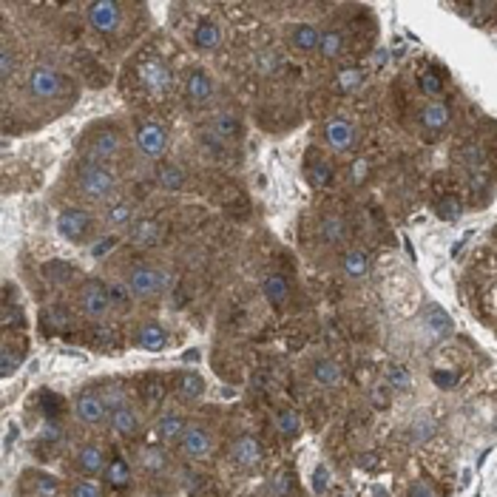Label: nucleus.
Wrapping results in <instances>:
<instances>
[{
    "label": "nucleus",
    "mask_w": 497,
    "mask_h": 497,
    "mask_svg": "<svg viewBox=\"0 0 497 497\" xmlns=\"http://www.w3.org/2000/svg\"><path fill=\"white\" fill-rule=\"evenodd\" d=\"M136 77H139V83L145 85L151 94H165L171 88V68L165 65L162 60H142V63H136Z\"/></svg>",
    "instance_id": "nucleus-6"
},
{
    "label": "nucleus",
    "mask_w": 497,
    "mask_h": 497,
    "mask_svg": "<svg viewBox=\"0 0 497 497\" xmlns=\"http://www.w3.org/2000/svg\"><path fill=\"white\" fill-rule=\"evenodd\" d=\"M40 404H43V412H45V415L54 418V415L60 412V407H63V400H60L54 392H43V395H40Z\"/></svg>",
    "instance_id": "nucleus-49"
},
{
    "label": "nucleus",
    "mask_w": 497,
    "mask_h": 497,
    "mask_svg": "<svg viewBox=\"0 0 497 497\" xmlns=\"http://www.w3.org/2000/svg\"><path fill=\"white\" fill-rule=\"evenodd\" d=\"M432 381H435L440 389H449V387H455L458 375H455V372H449V369H435V372H432Z\"/></svg>",
    "instance_id": "nucleus-52"
},
{
    "label": "nucleus",
    "mask_w": 497,
    "mask_h": 497,
    "mask_svg": "<svg viewBox=\"0 0 497 497\" xmlns=\"http://www.w3.org/2000/svg\"><path fill=\"white\" fill-rule=\"evenodd\" d=\"M136 142H139V148L145 151L148 156H162L165 145H168V134H165V128L159 123H145V125H139L136 131Z\"/></svg>",
    "instance_id": "nucleus-9"
},
{
    "label": "nucleus",
    "mask_w": 497,
    "mask_h": 497,
    "mask_svg": "<svg viewBox=\"0 0 497 497\" xmlns=\"http://www.w3.org/2000/svg\"><path fill=\"white\" fill-rule=\"evenodd\" d=\"M367 174H369V162H367L364 156H358V159L352 162L349 176H352V182H364V179H367Z\"/></svg>",
    "instance_id": "nucleus-51"
},
{
    "label": "nucleus",
    "mask_w": 497,
    "mask_h": 497,
    "mask_svg": "<svg viewBox=\"0 0 497 497\" xmlns=\"http://www.w3.org/2000/svg\"><path fill=\"white\" fill-rule=\"evenodd\" d=\"M0 324H3V329L23 327V324H26V316H23V307H20V304L6 301V304H3V316H0Z\"/></svg>",
    "instance_id": "nucleus-39"
},
{
    "label": "nucleus",
    "mask_w": 497,
    "mask_h": 497,
    "mask_svg": "<svg viewBox=\"0 0 497 497\" xmlns=\"http://www.w3.org/2000/svg\"><path fill=\"white\" fill-rule=\"evenodd\" d=\"M313 378L321 384V387H327V389H333V387H338L341 381H344V372H341V367L336 364V361H329V358H321L316 367H313Z\"/></svg>",
    "instance_id": "nucleus-19"
},
{
    "label": "nucleus",
    "mask_w": 497,
    "mask_h": 497,
    "mask_svg": "<svg viewBox=\"0 0 497 497\" xmlns=\"http://www.w3.org/2000/svg\"><path fill=\"white\" fill-rule=\"evenodd\" d=\"M418 85L423 94H429V97H440L443 94V80L435 74V71H423V74L418 77Z\"/></svg>",
    "instance_id": "nucleus-41"
},
{
    "label": "nucleus",
    "mask_w": 497,
    "mask_h": 497,
    "mask_svg": "<svg viewBox=\"0 0 497 497\" xmlns=\"http://www.w3.org/2000/svg\"><path fill=\"white\" fill-rule=\"evenodd\" d=\"M262 293H265V298L273 304V307H278V304H284L287 301V296H290V284H287V278L284 276H267L265 281H262Z\"/></svg>",
    "instance_id": "nucleus-22"
},
{
    "label": "nucleus",
    "mask_w": 497,
    "mask_h": 497,
    "mask_svg": "<svg viewBox=\"0 0 497 497\" xmlns=\"http://www.w3.org/2000/svg\"><path fill=\"white\" fill-rule=\"evenodd\" d=\"M185 88H187V97H191L196 105L207 103V100H210V94H213V83H210V77L205 74L202 68H194L191 74H187Z\"/></svg>",
    "instance_id": "nucleus-13"
},
{
    "label": "nucleus",
    "mask_w": 497,
    "mask_h": 497,
    "mask_svg": "<svg viewBox=\"0 0 497 497\" xmlns=\"http://www.w3.org/2000/svg\"><path fill=\"white\" fill-rule=\"evenodd\" d=\"M108 307H111V296H108V287L103 281L97 278H91L83 284V290H80V310L83 316L88 318H103L108 313Z\"/></svg>",
    "instance_id": "nucleus-3"
},
{
    "label": "nucleus",
    "mask_w": 497,
    "mask_h": 497,
    "mask_svg": "<svg viewBox=\"0 0 497 497\" xmlns=\"http://www.w3.org/2000/svg\"><path fill=\"white\" fill-rule=\"evenodd\" d=\"M344 273L349 276V278H364L367 273H369V258H367V253L364 250H347V256H344Z\"/></svg>",
    "instance_id": "nucleus-24"
},
{
    "label": "nucleus",
    "mask_w": 497,
    "mask_h": 497,
    "mask_svg": "<svg viewBox=\"0 0 497 497\" xmlns=\"http://www.w3.org/2000/svg\"><path fill=\"white\" fill-rule=\"evenodd\" d=\"M429 324L438 336H446V333H452V321H449V316L440 310V307H429Z\"/></svg>",
    "instance_id": "nucleus-44"
},
{
    "label": "nucleus",
    "mask_w": 497,
    "mask_h": 497,
    "mask_svg": "<svg viewBox=\"0 0 497 497\" xmlns=\"http://www.w3.org/2000/svg\"><path fill=\"white\" fill-rule=\"evenodd\" d=\"M162 398H165V384L159 378H148V381L142 384V400H145L148 407H159Z\"/></svg>",
    "instance_id": "nucleus-37"
},
{
    "label": "nucleus",
    "mask_w": 497,
    "mask_h": 497,
    "mask_svg": "<svg viewBox=\"0 0 497 497\" xmlns=\"http://www.w3.org/2000/svg\"><path fill=\"white\" fill-rule=\"evenodd\" d=\"M213 128H216V134H222V136H236L242 131L239 120H236L233 114H219L216 120H213Z\"/></svg>",
    "instance_id": "nucleus-42"
},
{
    "label": "nucleus",
    "mask_w": 497,
    "mask_h": 497,
    "mask_svg": "<svg viewBox=\"0 0 497 497\" xmlns=\"http://www.w3.org/2000/svg\"><path fill=\"white\" fill-rule=\"evenodd\" d=\"M276 429H278L284 438H296L298 429H301V420H298V415H296L293 409H281L278 418H276Z\"/></svg>",
    "instance_id": "nucleus-33"
},
{
    "label": "nucleus",
    "mask_w": 497,
    "mask_h": 497,
    "mask_svg": "<svg viewBox=\"0 0 497 497\" xmlns=\"http://www.w3.org/2000/svg\"><path fill=\"white\" fill-rule=\"evenodd\" d=\"M114 247H116V239H114V236H111V239H100L97 245L91 247V256H94V258H103V256L111 253Z\"/></svg>",
    "instance_id": "nucleus-54"
},
{
    "label": "nucleus",
    "mask_w": 497,
    "mask_h": 497,
    "mask_svg": "<svg viewBox=\"0 0 497 497\" xmlns=\"http://www.w3.org/2000/svg\"><path fill=\"white\" fill-rule=\"evenodd\" d=\"M182 449H185V455L187 458H194V460H202L210 455V435L205 426L199 423H187V429L182 435Z\"/></svg>",
    "instance_id": "nucleus-8"
},
{
    "label": "nucleus",
    "mask_w": 497,
    "mask_h": 497,
    "mask_svg": "<svg viewBox=\"0 0 497 497\" xmlns=\"http://www.w3.org/2000/svg\"><path fill=\"white\" fill-rule=\"evenodd\" d=\"M344 236H347L344 219H338V216H327V219L321 222V239H324L327 245H338Z\"/></svg>",
    "instance_id": "nucleus-29"
},
{
    "label": "nucleus",
    "mask_w": 497,
    "mask_h": 497,
    "mask_svg": "<svg viewBox=\"0 0 497 497\" xmlns=\"http://www.w3.org/2000/svg\"><path fill=\"white\" fill-rule=\"evenodd\" d=\"M88 23L100 34H116L123 23V6L116 0H97V3L88 6Z\"/></svg>",
    "instance_id": "nucleus-2"
},
{
    "label": "nucleus",
    "mask_w": 497,
    "mask_h": 497,
    "mask_svg": "<svg viewBox=\"0 0 497 497\" xmlns=\"http://www.w3.org/2000/svg\"><path fill=\"white\" fill-rule=\"evenodd\" d=\"M324 136L336 151H347L352 145V139H355V131H352V125L347 120H329L327 128H324Z\"/></svg>",
    "instance_id": "nucleus-14"
},
{
    "label": "nucleus",
    "mask_w": 497,
    "mask_h": 497,
    "mask_svg": "<svg viewBox=\"0 0 497 497\" xmlns=\"http://www.w3.org/2000/svg\"><path fill=\"white\" fill-rule=\"evenodd\" d=\"M307 176L316 187H329L333 185V165L324 162V159H316L310 162V168H307Z\"/></svg>",
    "instance_id": "nucleus-28"
},
{
    "label": "nucleus",
    "mask_w": 497,
    "mask_h": 497,
    "mask_svg": "<svg viewBox=\"0 0 497 497\" xmlns=\"http://www.w3.org/2000/svg\"><path fill=\"white\" fill-rule=\"evenodd\" d=\"M142 466H145L148 471H162L165 469V455L159 452V449H145V452H142Z\"/></svg>",
    "instance_id": "nucleus-46"
},
{
    "label": "nucleus",
    "mask_w": 497,
    "mask_h": 497,
    "mask_svg": "<svg viewBox=\"0 0 497 497\" xmlns=\"http://www.w3.org/2000/svg\"><path fill=\"white\" fill-rule=\"evenodd\" d=\"M105 483L114 486V489H123L131 483V466L123 460V458H114L108 466H105Z\"/></svg>",
    "instance_id": "nucleus-25"
},
{
    "label": "nucleus",
    "mask_w": 497,
    "mask_h": 497,
    "mask_svg": "<svg viewBox=\"0 0 497 497\" xmlns=\"http://www.w3.org/2000/svg\"><path fill=\"white\" fill-rule=\"evenodd\" d=\"M105 400L100 395H94V392H80L77 400H74V415L83 420V423H100L105 418Z\"/></svg>",
    "instance_id": "nucleus-10"
},
{
    "label": "nucleus",
    "mask_w": 497,
    "mask_h": 497,
    "mask_svg": "<svg viewBox=\"0 0 497 497\" xmlns=\"http://www.w3.org/2000/svg\"><path fill=\"white\" fill-rule=\"evenodd\" d=\"M77 185H80V194L100 202V199H108L116 187V176L111 171H105L103 165L97 162H83L80 171H77Z\"/></svg>",
    "instance_id": "nucleus-1"
},
{
    "label": "nucleus",
    "mask_w": 497,
    "mask_h": 497,
    "mask_svg": "<svg viewBox=\"0 0 497 497\" xmlns=\"http://www.w3.org/2000/svg\"><path fill=\"white\" fill-rule=\"evenodd\" d=\"M131 216H134L131 205L116 202V205H111V210L105 213V222H108L111 227H125V225H131Z\"/></svg>",
    "instance_id": "nucleus-34"
},
{
    "label": "nucleus",
    "mask_w": 497,
    "mask_h": 497,
    "mask_svg": "<svg viewBox=\"0 0 497 497\" xmlns=\"http://www.w3.org/2000/svg\"><path fill=\"white\" fill-rule=\"evenodd\" d=\"M273 491L278 497H287L290 494V471H278L276 480H273Z\"/></svg>",
    "instance_id": "nucleus-53"
},
{
    "label": "nucleus",
    "mask_w": 497,
    "mask_h": 497,
    "mask_svg": "<svg viewBox=\"0 0 497 497\" xmlns=\"http://www.w3.org/2000/svg\"><path fill=\"white\" fill-rule=\"evenodd\" d=\"M111 426L120 435H125V438H131V435H136V429H139V418H136V412L128 407V404H123V407H114L111 409Z\"/></svg>",
    "instance_id": "nucleus-17"
},
{
    "label": "nucleus",
    "mask_w": 497,
    "mask_h": 497,
    "mask_svg": "<svg viewBox=\"0 0 497 497\" xmlns=\"http://www.w3.org/2000/svg\"><path fill=\"white\" fill-rule=\"evenodd\" d=\"M71 497H103V491L94 480H80L71 486Z\"/></svg>",
    "instance_id": "nucleus-48"
},
{
    "label": "nucleus",
    "mask_w": 497,
    "mask_h": 497,
    "mask_svg": "<svg viewBox=\"0 0 497 497\" xmlns=\"http://www.w3.org/2000/svg\"><path fill=\"white\" fill-rule=\"evenodd\" d=\"M233 460L239 466H245V469L256 466L258 460H262V446H258V440L253 435H242L233 443Z\"/></svg>",
    "instance_id": "nucleus-12"
},
{
    "label": "nucleus",
    "mask_w": 497,
    "mask_h": 497,
    "mask_svg": "<svg viewBox=\"0 0 497 497\" xmlns=\"http://www.w3.org/2000/svg\"><path fill=\"white\" fill-rule=\"evenodd\" d=\"M435 213H438L443 222H458L460 213H463V207H460L458 196H440V199L435 202Z\"/></svg>",
    "instance_id": "nucleus-31"
},
{
    "label": "nucleus",
    "mask_w": 497,
    "mask_h": 497,
    "mask_svg": "<svg viewBox=\"0 0 497 497\" xmlns=\"http://www.w3.org/2000/svg\"><path fill=\"white\" fill-rule=\"evenodd\" d=\"M159 236H162V225L154 222V219H145V222H139V225L134 227L131 239H134L136 247H151V245L159 242Z\"/></svg>",
    "instance_id": "nucleus-23"
},
{
    "label": "nucleus",
    "mask_w": 497,
    "mask_h": 497,
    "mask_svg": "<svg viewBox=\"0 0 497 497\" xmlns=\"http://www.w3.org/2000/svg\"><path fill=\"white\" fill-rule=\"evenodd\" d=\"M290 43L298 52H316L321 45V32L316 26H310V23H298V26H293V32H290Z\"/></svg>",
    "instance_id": "nucleus-15"
},
{
    "label": "nucleus",
    "mask_w": 497,
    "mask_h": 497,
    "mask_svg": "<svg viewBox=\"0 0 497 497\" xmlns=\"http://www.w3.org/2000/svg\"><path fill=\"white\" fill-rule=\"evenodd\" d=\"M43 276L49 278L52 284H60V287H63V284H68L71 276H74V267H71L68 262H57V258H54V262H49L43 267Z\"/></svg>",
    "instance_id": "nucleus-30"
},
{
    "label": "nucleus",
    "mask_w": 497,
    "mask_h": 497,
    "mask_svg": "<svg viewBox=\"0 0 497 497\" xmlns=\"http://www.w3.org/2000/svg\"><path fill=\"white\" fill-rule=\"evenodd\" d=\"M387 60H389V52H387V49H378V52H375V57H372V63H375L378 68H381Z\"/></svg>",
    "instance_id": "nucleus-58"
},
{
    "label": "nucleus",
    "mask_w": 497,
    "mask_h": 497,
    "mask_svg": "<svg viewBox=\"0 0 497 497\" xmlns=\"http://www.w3.org/2000/svg\"><path fill=\"white\" fill-rule=\"evenodd\" d=\"M57 491H60V483L52 475H45V471H37L34 475V494L37 497H57Z\"/></svg>",
    "instance_id": "nucleus-40"
},
{
    "label": "nucleus",
    "mask_w": 497,
    "mask_h": 497,
    "mask_svg": "<svg viewBox=\"0 0 497 497\" xmlns=\"http://www.w3.org/2000/svg\"><path fill=\"white\" fill-rule=\"evenodd\" d=\"M12 71H14V54L3 45V52H0V77L9 80V77H12Z\"/></svg>",
    "instance_id": "nucleus-50"
},
{
    "label": "nucleus",
    "mask_w": 497,
    "mask_h": 497,
    "mask_svg": "<svg viewBox=\"0 0 497 497\" xmlns=\"http://www.w3.org/2000/svg\"><path fill=\"white\" fill-rule=\"evenodd\" d=\"M361 71L358 68H344V71H338V77H336V85L341 88V91H352V88H358L361 85Z\"/></svg>",
    "instance_id": "nucleus-43"
},
{
    "label": "nucleus",
    "mask_w": 497,
    "mask_h": 497,
    "mask_svg": "<svg viewBox=\"0 0 497 497\" xmlns=\"http://www.w3.org/2000/svg\"><path fill=\"white\" fill-rule=\"evenodd\" d=\"M159 287H162V276L156 267H148V265L131 267V273H128V296L131 298H151L159 293Z\"/></svg>",
    "instance_id": "nucleus-5"
},
{
    "label": "nucleus",
    "mask_w": 497,
    "mask_h": 497,
    "mask_svg": "<svg viewBox=\"0 0 497 497\" xmlns=\"http://www.w3.org/2000/svg\"><path fill=\"white\" fill-rule=\"evenodd\" d=\"M194 43L199 45L202 52H213L216 45L222 43V32L219 26L213 20H199L196 23V29H194Z\"/></svg>",
    "instance_id": "nucleus-16"
},
{
    "label": "nucleus",
    "mask_w": 497,
    "mask_h": 497,
    "mask_svg": "<svg viewBox=\"0 0 497 497\" xmlns=\"http://www.w3.org/2000/svg\"><path fill=\"white\" fill-rule=\"evenodd\" d=\"M378 463H381V460H378V455H375V452H361V455H358V466H361V469H367V471L378 469Z\"/></svg>",
    "instance_id": "nucleus-56"
},
{
    "label": "nucleus",
    "mask_w": 497,
    "mask_h": 497,
    "mask_svg": "<svg viewBox=\"0 0 497 497\" xmlns=\"http://www.w3.org/2000/svg\"><path fill=\"white\" fill-rule=\"evenodd\" d=\"M77 466L80 471H85V475H100V471H105V458L97 446H83L80 452H77Z\"/></svg>",
    "instance_id": "nucleus-21"
},
{
    "label": "nucleus",
    "mask_w": 497,
    "mask_h": 497,
    "mask_svg": "<svg viewBox=\"0 0 497 497\" xmlns=\"http://www.w3.org/2000/svg\"><path fill=\"white\" fill-rule=\"evenodd\" d=\"M344 49V34L341 32H324L321 34V45H318V52L324 57H338Z\"/></svg>",
    "instance_id": "nucleus-35"
},
{
    "label": "nucleus",
    "mask_w": 497,
    "mask_h": 497,
    "mask_svg": "<svg viewBox=\"0 0 497 497\" xmlns=\"http://www.w3.org/2000/svg\"><path fill=\"white\" fill-rule=\"evenodd\" d=\"M185 429H187V423H185L179 415H165V418H159V423H156V432H159V438H165V440H182Z\"/></svg>",
    "instance_id": "nucleus-27"
},
{
    "label": "nucleus",
    "mask_w": 497,
    "mask_h": 497,
    "mask_svg": "<svg viewBox=\"0 0 497 497\" xmlns=\"http://www.w3.org/2000/svg\"><path fill=\"white\" fill-rule=\"evenodd\" d=\"M123 151V136L116 134V131H100V134H94L91 139V162H97V159H111Z\"/></svg>",
    "instance_id": "nucleus-11"
},
{
    "label": "nucleus",
    "mask_w": 497,
    "mask_h": 497,
    "mask_svg": "<svg viewBox=\"0 0 497 497\" xmlns=\"http://www.w3.org/2000/svg\"><path fill=\"white\" fill-rule=\"evenodd\" d=\"M159 185L165 187V191H179V187L185 185V174L179 165H162L159 168Z\"/></svg>",
    "instance_id": "nucleus-32"
},
{
    "label": "nucleus",
    "mask_w": 497,
    "mask_h": 497,
    "mask_svg": "<svg viewBox=\"0 0 497 497\" xmlns=\"http://www.w3.org/2000/svg\"><path fill=\"white\" fill-rule=\"evenodd\" d=\"M387 384H392V389H409L412 387V375H409L407 367L389 364L387 367Z\"/></svg>",
    "instance_id": "nucleus-36"
},
{
    "label": "nucleus",
    "mask_w": 497,
    "mask_h": 497,
    "mask_svg": "<svg viewBox=\"0 0 497 497\" xmlns=\"http://www.w3.org/2000/svg\"><path fill=\"white\" fill-rule=\"evenodd\" d=\"M407 497H432V489H429V483L418 480V483H412V486L407 489Z\"/></svg>",
    "instance_id": "nucleus-55"
},
{
    "label": "nucleus",
    "mask_w": 497,
    "mask_h": 497,
    "mask_svg": "<svg viewBox=\"0 0 497 497\" xmlns=\"http://www.w3.org/2000/svg\"><path fill=\"white\" fill-rule=\"evenodd\" d=\"M310 483H313V491H316V494H324V491L329 489V469H327L324 463H318V466L313 469V480H310Z\"/></svg>",
    "instance_id": "nucleus-47"
},
{
    "label": "nucleus",
    "mask_w": 497,
    "mask_h": 497,
    "mask_svg": "<svg viewBox=\"0 0 497 497\" xmlns=\"http://www.w3.org/2000/svg\"><path fill=\"white\" fill-rule=\"evenodd\" d=\"M176 389H179V395H182L185 400H196V398H202V392H205V378L196 375V372H182Z\"/></svg>",
    "instance_id": "nucleus-26"
},
{
    "label": "nucleus",
    "mask_w": 497,
    "mask_h": 497,
    "mask_svg": "<svg viewBox=\"0 0 497 497\" xmlns=\"http://www.w3.org/2000/svg\"><path fill=\"white\" fill-rule=\"evenodd\" d=\"M91 227H94L91 213H85L80 207H68V210H63L57 216V230H60L63 239H68V242H83L85 236L91 233Z\"/></svg>",
    "instance_id": "nucleus-4"
},
{
    "label": "nucleus",
    "mask_w": 497,
    "mask_h": 497,
    "mask_svg": "<svg viewBox=\"0 0 497 497\" xmlns=\"http://www.w3.org/2000/svg\"><path fill=\"white\" fill-rule=\"evenodd\" d=\"M375 404H378V409H384V407H387V395H381V392H375Z\"/></svg>",
    "instance_id": "nucleus-59"
},
{
    "label": "nucleus",
    "mask_w": 497,
    "mask_h": 497,
    "mask_svg": "<svg viewBox=\"0 0 497 497\" xmlns=\"http://www.w3.org/2000/svg\"><path fill=\"white\" fill-rule=\"evenodd\" d=\"M276 54H262L258 57V71H262V74H270V71H276Z\"/></svg>",
    "instance_id": "nucleus-57"
},
{
    "label": "nucleus",
    "mask_w": 497,
    "mask_h": 497,
    "mask_svg": "<svg viewBox=\"0 0 497 497\" xmlns=\"http://www.w3.org/2000/svg\"><path fill=\"white\" fill-rule=\"evenodd\" d=\"M136 344L142 349H148V352H159V349H165V344H168V333H165L162 327H156V324H145L136 333Z\"/></svg>",
    "instance_id": "nucleus-18"
},
{
    "label": "nucleus",
    "mask_w": 497,
    "mask_h": 497,
    "mask_svg": "<svg viewBox=\"0 0 497 497\" xmlns=\"http://www.w3.org/2000/svg\"><path fill=\"white\" fill-rule=\"evenodd\" d=\"M40 324L45 327H52V329H63L68 324V310H63V307H52V310H45Z\"/></svg>",
    "instance_id": "nucleus-45"
},
{
    "label": "nucleus",
    "mask_w": 497,
    "mask_h": 497,
    "mask_svg": "<svg viewBox=\"0 0 497 497\" xmlns=\"http://www.w3.org/2000/svg\"><path fill=\"white\" fill-rule=\"evenodd\" d=\"M20 364H23V355H20V352H14L12 347L0 349V375H3V378L14 375V372L20 369Z\"/></svg>",
    "instance_id": "nucleus-38"
},
{
    "label": "nucleus",
    "mask_w": 497,
    "mask_h": 497,
    "mask_svg": "<svg viewBox=\"0 0 497 497\" xmlns=\"http://www.w3.org/2000/svg\"><path fill=\"white\" fill-rule=\"evenodd\" d=\"M29 91L34 100H54L63 91V77L49 65H37L29 74Z\"/></svg>",
    "instance_id": "nucleus-7"
},
{
    "label": "nucleus",
    "mask_w": 497,
    "mask_h": 497,
    "mask_svg": "<svg viewBox=\"0 0 497 497\" xmlns=\"http://www.w3.org/2000/svg\"><path fill=\"white\" fill-rule=\"evenodd\" d=\"M420 123H423L426 131H432V134L443 131V128L449 125V108L440 105V103H429V105L420 111Z\"/></svg>",
    "instance_id": "nucleus-20"
}]
</instances>
